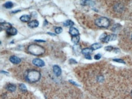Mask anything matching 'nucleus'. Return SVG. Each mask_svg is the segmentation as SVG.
Returning a JSON list of instances; mask_svg holds the SVG:
<instances>
[{"label":"nucleus","mask_w":132,"mask_h":99,"mask_svg":"<svg viewBox=\"0 0 132 99\" xmlns=\"http://www.w3.org/2000/svg\"><path fill=\"white\" fill-rule=\"evenodd\" d=\"M19 88L20 89V90L21 91H23V92H26L27 91V88L26 86L24 84H20L19 85Z\"/></svg>","instance_id":"nucleus-20"},{"label":"nucleus","mask_w":132,"mask_h":99,"mask_svg":"<svg viewBox=\"0 0 132 99\" xmlns=\"http://www.w3.org/2000/svg\"><path fill=\"white\" fill-rule=\"evenodd\" d=\"M102 47V45H101L100 43H94V44H93L91 46V48L93 49V51L94 50H97V49H99L100 48H101V47Z\"/></svg>","instance_id":"nucleus-17"},{"label":"nucleus","mask_w":132,"mask_h":99,"mask_svg":"<svg viewBox=\"0 0 132 99\" xmlns=\"http://www.w3.org/2000/svg\"><path fill=\"white\" fill-rule=\"evenodd\" d=\"M6 32L7 34H8L10 36H14V35H16L17 34L18 32L17 30L15 28V27H10V29H9L8 30H6Z\"/></svg>","instance_id":"nucleus-10"},{"label":"nucleus","mask_w":132,"mask_h":99,"mask_svg":"<svg viewBox=\"0 0 132 99\" xmlns=\"http://www.w3.org/2000/svg\"><path fill=\"white\" fill-rule=\"evenodd\" d=\"M3 6H4V7L6 9H11L13 7V4L11 2V1H7V2H6L5 4L3 5Z\"/></svg>","instance_id":"nucleus-19"},{"label":"nucleus","mask_w":132,"mask_h":99,"mask_svg":"<svg viewBox=\"0 0 132 99\" xmlns=\"http://www.w3.org/2000/svg\"><path fill=\"white\" fill-rule=\"evenodd\" d=\"M35 41H37V42H45L46 41H44V40H35Z\"/></svg>","instance_id":"nucleus-29"},{"label":"nucleus","mask_w":132,"mask_h":99,"mask_svg":"<svg viewBox=\"0 0 132 99\" xmlns=\"http://www.w3.org/2000/svg\"><path fill=\"white\" fill-rule=\"evenodd\" d=\"M69 81H70V83H73V84L74 85H75V86H79V85H78L77 83H76L75 82V81H73V80H69Z\"/></svg>","instance_id":"nucleus-27"},{"label":"nucleus","mask_w":132,"mask_h":99,"mask_svg":"<svg viewBox=\"0 0 132 99\" xmlns=\"http://www.w3.org/2000/svg\"><path fill=\"white\" fill-rule=\"evenodd\" d=\"M105 50L110 52V51L114 50V48H113V47L111 46H107V47H105Z\"/></svg>","instance_id":"nucleus-25"},{"label":"nucleus","mask_w":132,"mask_h":99,"mask_svg":"<svg viewBox=\"0 0 132 99\" xmlns=\"http://www.w3.org/2000/svg\"><path fill=\"white\" fill-rule=\"evenodd\" d=\"M32 63L34 65L38 66V67H43L45 65V63L42 60L39 58H35L33 60Z\"/></svg>","instance_id":"nucleus-5"},{"label":"nucleus","mask_w":132,"mask_h":99,"mask_svg":"<svg viewBox=\"0 0 132 99\" xmlns=\"http://www.w3.org/2000/svg\"><path fill=\"white\" fill-rule=\"evenodd\" d=\"M81 4L82 6H93L94 5V3L92 0H82V2H81Z\"/></svg>","instance_id":"nucleus-13"},{"label":"nucleus","mask_w":132,"mask_h":99,"mask_svg":"<svg viewBox=\"0 0 132 99\" xmlns=\"http://www.w3.org/2000/svg\"><path fill=\"white\" fill-rule=\"evenodd\" d=\"M47 34H48V35H50L51 36H53V37L56 36V34H53V33H51V32H47Z\"/></svg>","instance_id":"nucleus-30"},{"label":"nucleus","mask_w":132,"mask_h":99,"mask_svg":"<svg viewBox=\"0 0 132 99\" xmlns=\"http://www.w3.org/2000/svg\"><path fill=\"white\" fill-rule=\"evenodd\" d=\"M116 38H117L116 35H115V34H110V35H107V36L105 37V38L104 40V41H103L102 42L107 43L110 42V41H114Z\"/></svg>","instance_id":"nucleus-4"},{"label":"nucleus","mask_w":132,"mask_h":99,"mask_svg":"<svg viewBox=\"0 0 132 99\" xmlns=\"http://www.w3.org/2000/svg\"><path fill=\"white\" fill-rule=\"evenodd\" d=\"M38 25H39V22L36 20L30 21L27 23V26L30 27V28H35V27H37Z\"/></svg>","instance_id":"nucleus-9"},{"label":"nucleus","mask_w":132,"mask_h":99,"mask_svg":"<svg viewBox=\"0 0 132 99\" xmlns=\"http://www.w3.org/2000/svg\"><path fill=\"white\" fill-rule=\"evenodd\" d=\"M0 27H1V30H8L9 29H10V27H12V25L11 24L9 23L3 22L1 23Z\"/></svg>","instance_id":"nucleus-8"},{"label":"nucleus","mask_w":132,"mask_h":99,"mask_svg":"<svg viewBox=\"0 0 132 99\" xmlns=\"http://www.w3.org/2000/svg\"><path fill=\"white\" fill-rule=\"evenodd\" d=\"M20 20L21 21H23V22H29L30 20V16L29 15H22V16L20 18Z\"/></svg>","instance_id":"nucleus-15"},{"label":"nucleus","mask_w":132,"mask_h":99,"mask_svg":"<svg viewBox=\"0 0 132 99\" xmlns=\"http://www.w3.org/2000/svg\"><path fill=\"white\" fill-rule=\"evenodd\" d=\"M27 51L34 55L39 56L45 52V49L43 47L37 44H30L27 47Z\"/></svg>","instance_id":"nucleus-2"},{"label":"nucleus","mask_w":132,"mask_h":99,"mask_svg":"<svg viewBox=\"0 0 132 99\" xmlns=\"http://www.w3.org/2000/svg\"><path fill=\"white\" fill-rule=\"evenodd\" d=\"M41 78V74L37 70H30L26 74V80L29 83H35L39 81Z\"/></svg>","instance_id":"nucleus-1"},{"label":"nucleus","mask_w":132,"mask_h":99,"mask_svg":"<svg viewBox=\"0 0 132 99\" xmlns=\"http://www.w3.org/2000/svg\"><path fill=\"white\" fill-rule=\"evenodd\" d=\"M55 32H56V33L57 34H61L62 32V27H56V28L55 29Z\"/></svg>","instance_id":"nucleus-21"},{"label":"nucleus","mask_w":132,"mask_h":99,"mask_svg":"<svg viewBox=\"0 0 132 99\" xmlns=\"http://www.w3.org/2000/svg\"><path fill=\"white\" fill-rule=\"evenodd\" d=\"M107 36V34L106 33L102 34V35H101V37H100V40H101L102 41H104V40L105 38V37Z\"/></svg>","instance_id":"nucleus-22"},{"label":"nucleus","mask_w":132,"mask_h":99,"mask_svg":"<svg viewBox=\"0 0 132 99\" xmlns=\"http://www.w3.org/2000/svg\"><path fill=\"white\" fill-rule=\"evenodd\" d=\"M63 24L64 26H70V27H73V26L74 25V23L70 20H66Z\"/></svg>","instance_id":"nucleus-16"},{"label":"nucleus","mask_w":132,"mask_h":99,"mask_svg":"<svg viewBox=\"0 0 132 99\" xmlns=\"http://www.w3.org/2000/svg\"><path fill=\"white\" fill-rule=\"evenodd\" d=\"M69 32L72 36H76V35H79V31L77 29L75 28L74 27H70V30H69Z\"/></svg>","instance_id":"nucleus-11"},{"label":"nucleus","mask_w":132,"mask_h":99,"mask_svg":"<svg viewBox=\"0 0 132 99\" xmlns=\"http://www.w3.org/2000/svg\"><path fill=\"white\" fill-rule=\"evenodd\" d=\"M101 55L100 54H96V55H94V59L95 60H99L100 58H101Z\"/></svg>","instance_id":"nucleus-26"},{"label":"nucleus","mask_w":132,"mask_h":99,"mask_svg":"<svg viewBox=\"0 0 132 99\" xmlns=\"http://www.w3.org/2000/svg\"><path fill=\"white\" fill-rule=\"evenodd\" d=\"M6 89H7V90L9 91V92H14V91H15V90H16V85L14 84L10 83V84L7 85V86H6Z\"/></svg>","instance_id":"nucleus-12"},{"label":"nucleus","mask_w":132,"mask_h":99,"mask_svg":"<svg viewBox=\"0 0 132 99\" xmlns=\"http://www.w3.org/2000/svg\"><path fill=\"white\" fill-rule=\"evenodd\" d=\"M46 24H47V20H44V26H45Z\"/></svg>","instance_id":"nucleus-32"},{"label":"nucleus","mask_w":132,"mask_h":99,"mask_svg":"<svg viewBox=\"0 0 132 99\" xmlns=\"http://www.w3.org/2000/svg\"><path fill=\"white\" fill-rule=\"evenodd\" d=\"M85 58H87V59H88V60H91V55H85Z\"/></svg>","instance_id":"nucleus-28"},{"label":"nucleus","mask_w":132,"mask_h":99,"mask_svg":"<svg viewBox=\"0 0 132 99\" xmlns=\"http://www.w3.org/2000/svg\"><path fill=\"white\" fill-rule=\"evenodd\" d=\"M69 63L71 64H77V61L75 59H74V58H71V59H70V60H69Z\"/></svg>","instance_id":"nucleus-23"},{"label":"nucleus","mask_w":132,"mask_h":99,"mask_svg":"<svg viewBox=\"0 0 132 99\" xmlns=\"http://www.w3.org/2000/svg\"><path fill=\"white\" fill-rule=\"evenodd\" d=\"M20 12V10H14V11H12V13H17V12Z\"/></svg>","instance_id":"nucleus-31"},{"label":"nucleus","mask_w":132,"mask_h":99,"mask_svg":"<svg viewBox=\"0 0 132 99\" xmlns=\"http://www.w3.org/2000/svg\"><path fill=\"white\" fill-rule=\"evenodd\" d=\"M131 95H132V90H131Z\"/></svg>","instance_id":"nucleus-34"},{"label":"nucleus","mask_w":132,"mask_h":99,"mask_svg":"<svg viewBox=\"0 0 132 99\" xmlns=\"http://www.w3.org/2000/svg\"><path fill=\"white\" fill-rule=\"evenodd\" d=\"M1 73H4V74H6V75H7V74H8V73H7V72H4V71H1Z\"/></svg>","instance_id":"nucleus-33"},{"label":"nucleus","mask_w":132,"mask_h":99,"mask_svg":"<svg viewBox=\"0 0 132 99\" xmlns=\"http://www.w3.org/2000/svg\"><path fill=\"white\" fill-rule=\"evenodd\" d=\"M53 71L57 77H59L62 74V69L57 65L53 66Z\"/></svg>","instance_id":"nucleus-6"},{"label":"nucleus","mask_w":132,"mask_h":99,"mask_svg":"<svg viewBox=\"0 0 132 99\" xmlns=\"http://www.w3.org/2000/svg\"><path fill=\"white\" fill-rule=\"evenodd\" d=\"M9 60L13 64H19L21 62V59L19 58V57L15 56V55H13V56H11L9 58Z\"/></svg>","instance_id":"nucleus-7"},{"label":"nucleus","mask_w":132,"mask_h":99,"mask_svg":"<svg viewBox=\"0 0 132 99\" xmlns=\"http://www.w3.org/2000/svg\"><path fill=\"white\" fill-rule=\"evenodd\" d=\"M114 61H116V62L118 63H124L125 64V62L123 60H121V59H118V58H116V59H113V60Z\"/></svg>","instance_id":"nucleus-24"},{"label":"nucleus","mask_w":132,"mask_h":99,"mask_svg":"<svg viewBox=\"0 0 132 99\" xmlns=\"http://www.w3.org/2000/svg\"><path fill=\"white\" fill-rule=\"evenodd\" d=\"M131 40H132V34H131Z\"/></svg>","instance_id":"nucleus-35"},{"label":"nucleus","mask_w":132,"mask_h":99,"mask_svg":"<svg viewBox=\"0 0 132 99\" xmlns=\"http://www.w3.org/2000/svg\"><path fill=\"white\" fill-rule=\"evenodd\" d=\"M95 24L101 28H107L110 24L109 19L106 17H99L95 20Z\"/></svg>","instance_id":"nucleus-3"},{"label":"nucleus","mask_w":132,"mask_h":99,"mask_svg":"<svg viewBox=\"0 0 132 99\" xmlns=\"http://www.w3.org/2000/svg\"><path fill=\"white\" fill-rule=\"evenodd\" d=\"M93 50L91 48H89V47H87V48H85L84 49H82V51H81V53L82 54H84V55H90L92 52H93Z\"/></svg>","instance_id":"nucleus-14"},{"label":"nucleus","mask_w":132,"mask_h":99,"mask_svg":"<svg viewBox=\"0 0 132 99\" xmlns=\"http://www.w3.org/2000/svg\"><path fill=\"white\" fill-rule=\"evenodd\" d=\"M80 40V37L79 35H76V36H73L71 38V41L74 44H77L79 42Z\"/></svg>","instance_id":"nucleus-18"}]
</instances>
